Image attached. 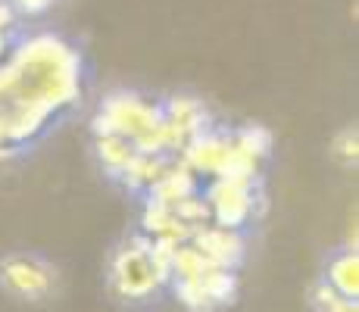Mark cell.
<instances>
[{"mask_svg":"<svg viewBox=\"0 0 359 312\" xmlns=\"http://www.w3.org/2000/svg\"><path fill=\"white\" fill-rule=\"evenodd\" d=\"M165 275L154 262L150 238L137 234L109 253L107 262V294L122 306H154L165 294Z\"/></svg>","mask_w":359,"mask_h":312,"instance_id":"1","label":"cell"},{"mask_svg":"<svg viewBox=\"0 0 359 312\" xmlns=\"http://www.w3.org/2000/svg\"><path fill=\"white\" fill-rule=\"evenodd\" d=\"M63 275L57 262L34 250H13L0 256V290L10 300L25 303V306H47L60 297Z\"/></svg>","mask_w":359,"mask_h":312,"instance_id":"2","label":"cell"},{"mask_svg":"<svg viewBox=\"0 0 359 312\" xmlns=\"http://www.w3.org/2000/svg\"><path fill=\"white\" fill-rule=\"evenodd\" d=\"M100 116L107 119L113 135H122V137H128V141L147 135V131H154L156 125L165 122L163 103H150V100H144V97L128 94V91L109 94L107 100L100 103Z\"/></svg>","mask_w":359,"mask_h":312,"instance_id":"3","label":"cell"},{"mask_svg":"<svg viewBox=\"0 0 359 312\" xmlns=\"http://www.w3.org/2000/svg\"><path fill=\"white\" fill-rule=\"evenodd\" d=\"M191 247L200 250L216 269L238 272L241 262L247 259V240L241 231H229L219 225H197L191 228Z\"/></svg>","mask_w":359,"mask_h":312,"instance_id":"4","label":"cell"},{"mask_svg":"<svg viewBox=\"0 0 359 312\" xmlns=\"http://www.w3.org/2000/svg\"><path fill=\"white\" fill-rule=\"evenodd\" d=\"M322 281L331 290L344 297V300L359 303V253L356 247H337L328 250L325 259H322Z\"/></svg>","mask_w":359,"mask_h":312,"instance_id":"5","label":"cell"},{"mask_svg":"<svg viewBox=\"0 0 359 312\" xmlns=\"http://www.w3.org/2000/svg\"><path fill=\"white\" fill-rule=\"evenodd\" d=\"M194 194H200V184H197L194 172L191 169H169L160 182L147 191V200L150 203H160V206H169L172 210L178 200H188V197H194Z\"/></svg>","mask_w":359,"mask_h":312,"instance_id":"6","label":"cell"},{"mask_svg":"<svg viewBox=\"0 0 359 312\" xmlns=\"http://www.w3.org/2000/svg\"><path fill=\"white\" fill-rule=\"evenodd\" d=\"M131 156H135V144H131L128 137H122V135L94 137V159H97V165L103 169V175L113 178V182L122 178Z\"/></svg>","mask_w":359,"mask_h":312,"instance_id":"7","label":"cell"},{"mask_svg":"<svg viewBox=\"0 0 359 312\" xmlns=\"http://www.w3.org/2000/svg\"><path fill=\"white\" fill-rule=\"evenodd\" d=\"M197 284L210 297L212 306H229V303H234V297H238V275L229 272V269H216V266L206 269L197 278Z\"/></svg>","mask_w":359,"mask_h":312,"instance_id":"8","label":"cell"},{"mask_svg":"<svg viewBox=\"0 0 359 312\" xmlns=\"http://www.w3.org/2000/svg\"><path fill=\"white\" fill-rule=\"evenodd\" d=\"M306 306L309 312H359V303L344 300L337 290H331L322 278H316L306 287Z\"/></svg>","mask_w":359,"mask_h":312,"instance_id":"9","label":"cell"},{"mask_svg":"<svg viewBox=\"0 0 359 312\" xmlns=\"http://www.w3.org/2000/svg\"><path fill=\"white\" fill-rule=\"evenodd\" d=\"M234 147L241 150L244 156H250L253 163L262 156H269V150H272V131L262 128V125H244L241 131H234L231 135Z\"/></svg>","mask_w":359,"mask_h":312,"instance_id":"10","label":"cell"},{"mask_svg":"<svg viewBox=\"0 0 359 312\" xmlns=\"http://www.w3.org/2000/svg\"><path fill=\"white\" fill-rule=\"evenodd\" d=\"M331 159L344 169H356L359 165V131L356 125H347L341 128L334 137H331Z\"/></svg>","mask_w":359,"mask_h":312,"instance_id":"11","label":"cell"},{"mask_svg":"<svg viewBox=\"0 0 359 312\" xmlns=\"http://www.w3.org/2000/svg\"><path fill=\"white\" fill-rule=\"evenodd\" d=\"M172 287H175V297L191 312H216V306L210 303V297L203 294V287L197 281H172Z\"/></svg>","mask_w":359,"mask_h":312,"instance_id":"12","label":"cell"},{"mask_svg":"<svg viewBox=\"0 0 359 312\" xmlns=\"http://www.w3.org/2000/svg\"><path fill=\"white\" fill-rule=\"evenodd\" d=\"M10 4L19 16H41V13H47L57 0H10Z\"/></svg>","mask_w":359,"mask_h":312,"instance_id":"13","label":"cell"},{"mask_svg":"<svg viewBox=\"0 0 359 312\" xmlns=\"http://www.w3.org/2000/svg\"><path fill=\"white\" fill-rule=\"evenodd\" d=\"M16 16H19V13L13 10L10 0H0V34H4V29H10V25L16 22Z\"/></svg>","mask_w":359,"mask_h":312,"instance_id":"14","label":"cell"}]
</instances>
